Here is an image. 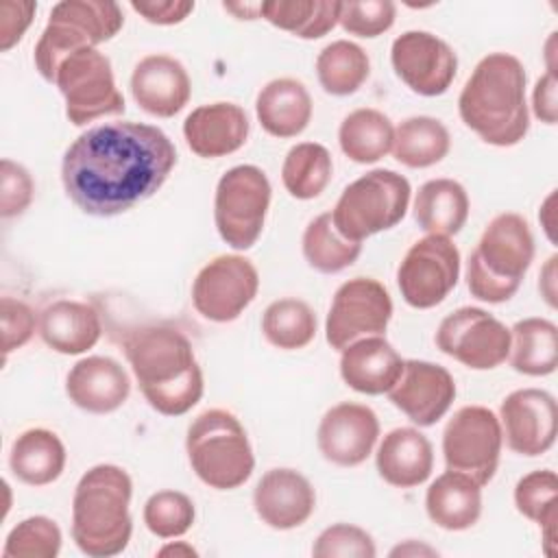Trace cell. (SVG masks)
<instances>
[{
    "instance_id": "cell-24",
    "label": "cell",
    "mask_w": 558,
    "mask_h": 558,
    "mask_svg": "<svg viewBox=\"0 0 558 558\" xmlns=\"http://www.w3.org/2000/svg\"><path fill=\"white\" fill-rule=\"evenodd\" d=\"M403 357L384 336H368L340 351V377L360 395L388 392L403 373Z\"/></svg>"
},
{
    "instance_id": "cell-2",
    "label": "cell",
    "mask_w": 558,
    "mask_h": 558,
    "mask_svg": "<svg viewBox=\"0 0 558 558\" xmlns=\"http://www.w3.org/2000/svg\"><path fill=\"white\" fill-rule=\"evenodd\" d=\"M124 355L146 403L163 416L187 414L205 381L190 338L174 325H144L126 333Z\"/></svg>"
},
{
    "instance_id": "cell-18",
    "label": "cell",
    "mask_w": 558,
    "mask_h": 558,
    "mask_svg": "<svg viewBox=\"0 0 558 558\" xmlns=\"http://www.w3.org/2000/svg\"><path fill=\"white\" fill-rule=\"evenodd\" d=\"M379 440V418L373 408L355 401L331 405L316 429L320 456L336 466H357L366 462Z\"/></svg>"
},
{
    "instance_id": "cell-27",
    "label": "cell",
    "mask_w": 558,
    "mask_h": 558,
    "mask_svg": "<svg viewBox=\"0 0 558 558\" xmlns=\"http://www.w3.org/2000/svg\"><path fill=\"white\" fill-rule=\"evenodd\" d=\"M312 96L307 87L290 76L268 81L255 98V116L262 129L279 140L301 135L312 120Z\"/></svg>"
},
{
    "instance_id": "cell-7",
    "label": "cell",
    "mask_w": 558,
    "mask_h": 558,
    "mask_svg": "<svg viewBox=\"0 0 558 558\" xmlns=\"http://www.w3.org/2000/svg\"><path fill=\"white\" fill-rule=\"evenodd\" d=\"M124 26V13L111 0H61L52 7L35 44V68L44 81H54L59 61L81 48H98Z\"/></svg>"
},
{
    "instance_id": "cell-4",
    "label": "cell",
    "mask_w": 558,
    "mask_h": 558,
    "mask_svg": "<svg viewBox=\"0 0 558 558\" xmlns=\"http://www.w3.org/2000/svg\"><path fill=\"white\" fill-rule=\"evenodd\" d=\"M133 482L118 464H96L76 482L72 495V541L92 558L126 549L133 534Z\"/></svg>"
},
{
    "instance_id": "cell-30",
    "label": "cell",
    "mask_w": 558,
    "mask_h": 558,
    "mask_svg": "<svg viewBox=\"0 0 558 558\" xmlns=\"http://www.w3.org/2000/svg\"><path fill=\"white\" fill-rule=\"evenodd\" d=\"M65 445L46 427L22 432L9 451L11 473L28 486H48L57 482L65 469Z\"/></svg>"
},
{
    "instance_id": "cell-52",
    "label": "cell",
    "mask_w": 558,
    "mask_h": 558,
    "mask_svg": "<svg viewBox=\"0 0 558 558\" xmlns=\"http://www.w3.org/2000/svg\"><path fill=\"white\" fill-rule=\"evenodd\" d=\"M157 556H174V558H196L198 556V551L190 545V543H185V541H170V543H166L161 549H157Z\"/></svg>"
},
{
    "instance_id": "cell-29",
    "label": "cell",
    "mask_w": 558,
    "mask_h": 558,
    "mask_svg": "<svg viewBox=\"0 0 558 558\" xmlns=\"http://www.w3.org/2000/svg\"><path fill=\"white\" fill-rule=\"evenodd\" d=\"M471 203L462 183L456 179H429L425 181L412 203L416 225L432 235L451 238L462 231L469 220Z\"/></svg>"
},
{
    "instance_id": "cell-14",
    "label": "cell",
    "mask_w": 558,
    "mask_h": 558,
    "mask_svg": "<svg viewBox=\"0 0 558 558\" xmlns=\"http://www.w3.org/2000/svg\"><path fill=\"white\" fill-rule=\"evenodd\" d=\"M392 318V299L386 286L373 277H353L333 292L325 340L331 349L342 351L351 342L368 336H384Z\"/></svg>"
},
{
    "instance_id": "cell-31",
    "label": "cell",
    "mask_w": 558,
    "mask_h": 558,
    "mask_svg": "<svg viewBox=\"0 0 558 558\" xmlns=\"http://www.w3.org/2000/svg\"><path fill=\"white\" fill-rule=\"evenodd\" d=\"M512 371L527 377H547L558 364V327L543 316H527L510 327Z\"/></svg>"
},
{
    "instance_id": "cell-45",
    "label": "cell",
    "mask_w": 558,
    "mask_h": 558,
    "mask_svg": "<svg viewBox=\"0 0 558 558\" xmlns=\"http://www.w3.org/2000/svg\"><path fill=\"white\" fill-rule=\"evenodd\" d=\"M0 318H2V357L7 360L11 351L22 349L35 333L39 320L28 303L2 296L0 301Z\"/></svg>"
},
{
    "instance_id": "cell-49",
    "label": "cell",
    "mask_w": 558,
    "mask_h": 558,
    "mask_svg": "<svg viewBox=\"0 0 558 558\" xmlns=\"http://www.w3.org/2000/svg\"><path fill=\"white\" fill-rule=\"evenodd\" d=\"M556 262L558 257L551 255L545 266L541 268L538 272V292L541 296L545 299V303L554 310L556 307V296H558V286H556V277H558V270H556Z\"/></svg>"
},
{
    "instance_id": "cell-25",
    "label": "cell",
    "mask_w": 558,
    "mask_h": 558,
    "mask_svg": "<svg viewBox=\"0 0 558 558\" xmlns=\"http://www.w3.org/2000/svg\"><path fill=\"white\" fill-rule=\"evenodd\" d=\"M375 466L386 484L414 488L425 484L434 471V447L416 427H395L381 438Z\"/></svg>"
},
{
    "instance_id": "cell-53",
    "label": "cell",
    "mask_w": 558,
    "mask_h": 558,
    "mask_svg": "<svg viewBox=\"0 0 558 558\" xmlns=\"http://www.w3.org/2000/svg\"><path fill=\"white\" fill-rule=\"evenodd\" d=\"M225 11L238 15V20H255L259 17V2L257 4H222Z\"/></svg>"
},
{
    "instance_id": "cell-16",
    "label": "cell",
    "mask_w": 558,
    "mask_h": 558,
    "mask_svg": "<svg viewBox=\"0 0 558 558\" xmlns=\"http://www.w3.org/2000/svg\"><path fill=\"white\" fill-rule=\"evenodd\" d=\"M390 63L405 87L418 96H442L456 74L458 54L429 31H405L390 46Z\"/></svg>"
},
{
    "instance_id": "cell-5",
    "label": "cell",
    "mask_w": 558,
    "mask_h": 558,
    "mask_svg": "<svg viewBox=\"0 0 558 558\" xmlns=\"http://www.w3.org/2000/svg\"><path fill=\"white\" fill-rule=\"evenodd\" d=\"M534 233L517 211L497 214L466 262V288L484 303H506L521 288L534 262Z\"/></svg>"
},
{
    "instance_id": "cell-9",
    "label": "cell",
    "mask_w": 558,
    "mask_h": 558,
    "mask_svg": "<svg viewBox=\"0 0 558 558\" xmlns=\"http://www.w3.org/2000/svg\"><path fill=\"white\" fill-rule=\"evenodd\" d=\"M272 187L266 172L253 163L229 168L216 183L214 225L225 244L248 251L262 235Z\"/></svg>"
},
{
    "instance_id": "cell-42",
    "label": "cell",
    "mask_w": 558,
    "mask_h": 558,
    "mask_svg": "<svg viewBox=\"0 0 558 558\" xmlns=\"http://www.w3.org/2000/svg\"><path fill=\"white\" fill-rule=\"evenodd\" d=\"M312 556L316 558H375L377 547L373 536L353 523H333L325 527L314 545Z\"/></svg>"
},
{
    "instance_id": "cell-8",
    "label": "cell",
    "mask_w": 558,
    "mask_h": 558,
    "mask_svg": "<svg viewBox=\"0 0 558 558\" xmlns=\"http://www.w3.org/2000/svg\"><path fill=\"white\" fill-rule=\"evenodd\" d=\"M410 181L388 168H375L349 183L331 209L333 227L353 242L397 227L410 207Z\"/></svg>"
},
{
    "instance_id": "cell-43",
    "label": "cell",
    "mask_w": 558,
    "mask_h": 558,
    "mask_svg": "<svg viewBox=\"0 0 558 558\" xmlns=\"http://www.w3.org/2000/svg\"><path fill=\"white\" fill-rule=\"evenodd\" d=\"M397 17V4L390 0H362V2H342L340 20L344 33L373 39L392 28Z\"/></svg>"
},
{
    "instance_id": "cell-17",
    "label": "cell",
    "mask_w": 558,
    "mask_h": 558,
    "mask_svg": "<svg viewBox=\"0 0 558 558\" xmlns=\"http://www.w3.org/2000/svg\"><path fill=\"white\" fill-rule=\"evenodd\" d=\"M499 425L510 451L536 458L556 442L558 405L543 388H517L499 405Z\"/></svg>"
},
{
    "instance_id": "cell-23",
    "label": "cell",
    "mask_w": 558,
    "mask_h": 558,
    "mask_svg": "<svg viewBox=\"0 0 558 558\" xmlns=\"http://www.w3.org/2000/svg\"><path fill=\"white\" fill-rule=\"evenodd\" d=\"M68 399L89 414H111L131 395V377L124 366L109 355H87L65 375Z\"/></svg>"
},
{
    "instance_id": "cell-48",
    "label": "cell",
    "mask_w": 558,
    "mask_h": 558,
    "mask_svg": "<svg viewBox=\"0 0 558 558\" xmlns=\"http://www.w3.org/2000/svg\"><path fill=\"white\" fill-rule=\"evenodd\" d=\"M532 113L545 124H556L558 120V78L554 72H545L532 89Z\"/></svg>"
},
{
    "instance_id": "cell-38",
    "label": "cell",
    "mask_w": 558,
    "mask_h": 558,
    "mask_svg": "<svg viewBox=\"0 0 558 558\" xmlns=\"http://www.w3.org/2000/svg\"><path fill=\"white\" fill-rule=\"evenodd\" d=\"M333 174L331 153L318 142L294 144L283 159L281 181L296 201H312L325 192Z\"/></svg>"
},
{
    "instance_id": "cell-34",
    "label": "cell",
    "mask_w": 558,
    "mask_h": 558,
    "mask_svg": "<svg viewBox=\"0 0 558 558\" xmlns=\"http://www.w3.org/2000/svg\"><path fill=\"white\" fill-rule=\"evenodd\" d=\"M340 4L336 0H266L259 2V17L294 37L320 39L338 24Z\"/></svg>"
},
{
    "instance_id": "cell-15",
    "label": "cell",
    "mask_w": 558,
    "mask_h": 558,
    "mask_svg": "<svg viewBox=\"0 0 558 558\" xmlns=\"http://www.w3.org/2000/svg\"><path fill=\"white\" fill-rule=\"evenodd\" d=\"M259 272L240 253H225L209 259L192 281V305L211 323H231L255 301Z\"/></svg>"
},
{
    "instance_id": "cell-12",
    "label": "cell",
    "mask_w": 558,
    "mask_h": 558,
    "mask_svg": "<svg viewBox=\"0 0 558 558\" xmlns=\"http://www.w3.org/2000/svg\"><path fill=\"white\" fill-rule=\"evenodd\" d=\"M460 279V251L451 238L432 235L416 240L397 268V286L414 310L440 305Z\"/></svg>"
},
{
    "instance_id": "cell-40",
    "label": "cell",
    "mask_w": 558,
    "mask_h": 558,
    "mask_svg": "<svg viewBox=\"0 0 558 558\" xmlns=\"http://www.w3.org/2000/svg\"><path fill=\"white\" fill-rule=\"evenodd\" d=\"M142 517H144V525L153 536L179 538L192 530L196 519V508L185 493L163 488L153 493L146 499Z\"/></svg>"
},
{
    "instance_id": "cell-33",
    "label": "cell",
    "mask_w": 558,
    "mask_h": 558,
    "mask_svg": "<svg viewBox=\"0 0 558 558\" xmlns=\"http://www.w3.org/2000/svg\"><path fill=\"white\" fill-rule=\"evenodd\" d=\"M451 148L447 126L432 116H410L395 126L392 157L405 168H429L440 163Z\"/></svg>"
},
{
    "instance_id": "cell-32",
    "label": "cell",
    "mask_w": 558,
    "mask_h": 558,
    "mask_svg": "<svg viewBox=\"0 0 558 558\" xmlns=\"http://www.w3.org/2000/svg\"><path fill=\"white\" fill-rule=\"evenodd\" d=\"M395 126L390 118L373 107H360L342 118L338 126L340 150L355 163H375L392 150Z\"/></svg>"
},
{
    "instance_id": "cell-51",
    "label": "cell",
    "mask_w": 558,
    "mask_h": 558,
    "mask_svg": "<svg viewBox=\"0 0 558 558\" xmlns=\"http://www.w3.org/2000/svg\"><path fill=\"white\" fill-rule=\"evenodd\" d=\"M438 551L425 543H416V541H405L399 543L397 547L390 549V556H436Z\"/></svg>"
},
{
    "instance_id": "cell-26",
    "label": "cell",
    "mask_w": 558,
    "mask_h": 558,
    "mask_svg": "<svg viewBox=\"0 0 558 558\" xmlns=\"http://www.w3.org/2000/svg\"><path fill=\"white\" fill-rule=\"evenodd\" d=\"M39 336L61 355H81L96 347L102 333L100 314L94 305L74 299H57L39 314Z\"/></svg>"
},
{
    "instance_id": "cell-36",
    "label": "cell",
    "mask_w": 558,
    "mask_h": 558,
    "mask_svg": "<svg viewBox=\"0 0 558 558\" xmlns=\"http://www.w3.org/2000/svg\"><path fill=\"white\" fill-rule=\"evenodd\" d=\"M371 74V59L366 50L349 39L327 44L316 57V78L329 96L355 94Z\"/></svg>"
},
{
    "instance_id": "cell-3",
    "label": "cell",
    "mask_w": 558,
    "mask_h": 558,
    "mask_svg": "<svg viewBox=\"0 0 558 558\" xmlns=\"http://www.w3.org/2000/svg\"><path fill=\"white\" fill-rule=\"evenodd\" d=\"M527 74L510 52H488L477 61L458 96V113L482 142L499 148L517 146L530 131L525 98Z\"/></svg>"
},
{
    "instance_id": "cell-35",
    "label": "cell",
    "mask_w": 558,
    "mask_h": 558,
    "mask_svg": "<svg viewBox=\"0 0 558 558\" xmlns=\"http://www.w3.org/2000/svg\"><path fill=\"white\" fill-rule=\"evenodd\" d=\"M514 506L519 514L541 527L543 551L556 554L558 523V475L551 469H536L523 475L514 486Z\"/></svg>"
},
{
    "instance_id": "cell-1",
    "label": "cell",
    "mask_w": 558,
    "mask_h": 558,
    "mask_svg": "<svg viewBox=\"0 0 558 558\" xmlns=\"http://www.w3.org/2000/svg\"><path fill=\"white\" fill-rule=\"evenodd\" d=\"M174 166L177 148L159 126L120 120L87 129L65 148L61 181L83 214L111 218L159 192Z\"/></svg>"
},
{
    "instance_id": "cell-46",
    "label": "cell",
    "mask_w": 558,
    "mask_h": 558,
    "mask_svg": "<svg viewBox=\"0 0 558 558\" xmlns=\"http://www.w3.org/2000/svg\"><path fill=\"white\" fill-rule=\"evenodd\" d=\"M37 11L33 0H2L0 2V50L9 52L28 31Z\"/></svg>"
},
{
    "instance_id": "cell-37",
    "label": "cell",
    "mask_w": 558,
    "mask_h": 558,
    "mask_svg": "<svg viewBox=\"0 0 558 558\" xmlns=\"http://www.w3.org/2000/svg\"><path fill=\"white\" fill-rule=\"evenodd\" d=\"M303 257L310 268L323 275H336L357 262L362 242L347 240L331 220V211L318 214L303 231Z\"/></svg>"
},
{
    "instance_id": "cell-19",
    "label": "cell",
    "mask_w": 558,
    "mask_h": 558,
    "mask_svg": "<svg viewBox=\"0 0 558 558\" xmlns=\"http://www.w3.org/2000/svg\"><path fill=\"white\" fill-rule=\"evenodd\" d=\"M456 392V379L445 366L427 360H405L401 377L386 395L414 425L429 427L449 412Z\"/></svg>"
},
{
    "instance_id": "cell-39",
    "label": "cell",
    "mask_w": 558,
    "mask_h": 558,
    "mask_svg": "<svg viewBox=\"0 0 558 558\" xmlns=\"http://www.w3.org/2000/svg\"><path fill=\"white\" fill-rule=\"evenodd\" d=\"M318 329L314 310L294 296L272 301L262 314V333L275 349L299 351L305 349Z\"/></svg>"
},
{
    "instance_id": "cell-50",
    "label": "cell",
    "mask_w": 558,
    "mask_h": 558,
    "mask_svg": "<svg viewBox=\"0 0 558 558\" xmlns=\"http://www.w3.org/2000/svg\"><path fill=\"white\" fill-rule=\"evenodd\" d=\"M538 220H541V227H543L547 240L554 244L556 242V190H551L547 194V198L541 203Z\"/></svg>"
},
{
    "instance_id": "cell-22",
    "label": "cell",
    "mask_w": 558,
    "mask_h": 558,
    "mask_svg": "<svg viewBox=\"0 0 558 558\" xmlns=\"http://www.w3.org/2000/svg\"><path fill=\"white\" fill-rule=\"evenodd\" d=\"M248 133L251 122L246 111L227 100L201 105L183 120L185 144L201 159H218L240 150Z\"/></svg>"
},
{
    "instance_id": "cell-21",
    "label": "cell",
    "mask_w": 558,
    "mask_h": 558,
    "mask_svg": "<svg viewBox=\"0 0 558 558\" xmlns=\"http://www.w3.org/2000/svg\"><path fill=\"white\" fill-rule=\"evenodd\" d=\"M129 85L137 107L155 118H174L192 96V81L185 65L163 52L140 59Z\"/></svg>"
},
{
    "instance_id": "cell-28",
    "label": "cell",
    "mask_w": 558,
    "mask_h": 558,
    "mask_svg": "<svg viewBox=\"0 0 558 558\" xmlns=\"http://www.w3.org/2000/svg\"><path fill=\"white\" fill-rule=\"evenodd\" d=\"M425 512L440 530L464 532L482 517V486L473 477L447 469L429 484Z\"/></svg>"
},
{
    "instance_id": "cell-6",
    "label": "cell",
    "mask_w": 558,
    "mask_h": 558,
    "mask_svg": "<svg viewBox=\"0 0 558 558\" xmlns=\"http://www.w3.org/2000/svg\"><path fill=\"white\" fill-rule=\"evenodd\" d=\"M185 453L196 477L216 490H235L255 469L248 434L240 418L222 408L201 412L187 425Z\"/></svg>"
},
{
    "instance_id": "cell-11",
    "label": "cell",
    "mask_w": 558,
    "mask_h": 558,
    "mask_svg": "<svg viewBox=\"0 0 558 558\" xmlns=\"http://www.w3.org/2000/svg\"><path fill=\"white\" fill-rule=\"evenodd\" d=\"M504 447L499 416L484 405H464L442 429V458L447 469L486 486L499 466Z\"/></svg>"
},
{
    "instance_id": "cell-41",
    "label": "cell",
    "mask_w": 558,
    "mask_h": 558,
    "mask_svg": "<svg viewBox=\"0 0 558 558\" xmlns=\"http://www.w3.org/2000/svg\"><path fill=\"white\" fill-rule=\"evenodd\" d=\"M61 530L57 521L44 514L20 521L4 541V558H54L61 551Z\"/></svg>"
},
{
    "instance_id": "cell-13",
    "label": "cell",
    "mask_w": 558,
    "mask_h": 558,
    "mask_svg": "<svg viewBox=\"0 0 558 558\" xmlns=\"http://www.w3.org/2000/svg\"><path fill=\"white\" fill-rule=\"evenodd\" d=\"M436 347L471 371H493L508 360L510 329L482 307H458L434 336Z\"/></svg>"
},
{
    "instance_id": "cell-10",
    "label": "cell",
    "mask_w": 558,
    "mask_h": 558,
    "mask_svg": "<svg viewBox=\"0 0 558 558\" xmlns=\"http://www.w3.org/2000/svg\"><path fill=\"white\" fill-rule=\"evenodd\" d=\"M52 83L61 92L65 118L74 126H85L105 116H120L126 109L111 61L98 48H81L65 54L54 70Z\"/></svg>"
},
{
    "instance_id": "cell-47",
    "label": "cell",
    "mask_w": 558,
    "mask_h": 558,
    "mask_svg": "<svg viewBox=\"0 0 558 558\" xmlns=\"http://www.w3.org/2000/svg\"><path fill=\"white\" fill-rule=\"evenodd\" d=\"M131 9L150 24L174 26V24H181L194 11V2L192 0H142V2L133 0Z\"/></svg>"
},
{
    "instance_id": "cell-20",
    "label": "cell",
    "mask_w": 558,
    "mask_h": 558,
    "mask_svg": "<svg viewBox=\"0 0 558 558\" xmlns=\"http://www.w3.org/2000/svg\"><path fill=\"white\" fill-rule=\"evenodd\" d=\"M253 508L268 527L279 532L294 530L314 514L316 490L296 469L277 466L266 471L255 484Z\"/></svg>"
},
{
    "instance_id": "cell-44",
    "label": "cell",
    "mask_w": 558,
    "mask_h": 558,
    "mask_svg": "<svg viewBox=\"0 0 558 558\" xmlns=\"http://www.w3.org/2000/svg\"><path fill=\"white\" fill-rule=\"evenodd\" d=\"M35 196L31 172L11 159L0 161V216L4 220L22 216Z\"/></svg>"
}]
</instances>
